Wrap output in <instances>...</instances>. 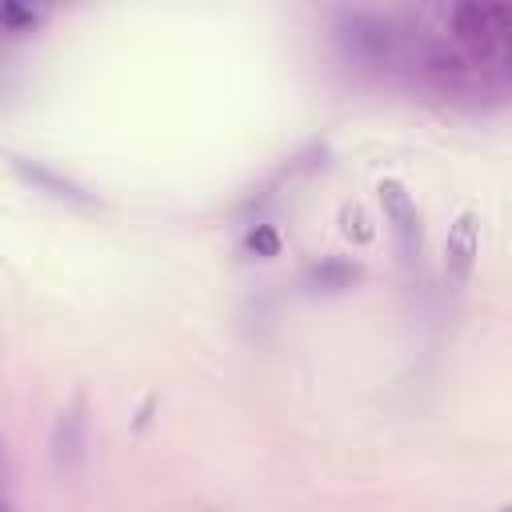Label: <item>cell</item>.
<instances>
[{
    "mask_svg": "<svg viewBox=\"0 0 512 512\" xmlns=\"http://www.w3.org/2000/svg\"><path fill=\"white\" fill-rule=\"evenodd\" d=\"M0 512H12V508H8V500H4V496H0Z\"/></svg>",
    "mask_w": 512,
    "mask_h": 512,
    "instance_id": "9",
    "label": "cell"
},
{
    "mask_svg": "<svg viewBox=\"0 0 512 512\" xmlns=\"http://www.w3.org/2000/svg\"><path fill=\"white\" fill-rule=\"evenodd\" d=\"M0 472H4V452H0Z\"/></svg>",
    "mask_w": 512,
    "mask_h": 512,
    "instance_id": "10",
    "label": "cell"
},
{
    "mask_svg": "<svg viewBox=\"0 0 512 512\" xmlns=\"http://www.w3.org/2000/svg\"><path fill=\"white\" fill-rule=\"evenodd\" d=\"M448 20H452L456 36H464V40H472L480 48H504L508 24H512L504 4H456L448 12Z\"/></svg>",
    "mask_w": 512,
    "mask_h": 512,
    "instance_id": "3",
    "label": "cell"
},
{
    "mask_svg": "<svg viewBox=\"0 0 512 512\" xmlns=\"http://www.w3.org/2000/svg\"><path fill=\"white\" fill-rule=\"evenodd\" d=\"M336 32H340V44L356 56V60H368V64H392L400 56V32L392 20L384 16H372V12H344L336 20Z\"/></svg>",
    "mask_w": 512,
    "mask_h": 512,
    "instance_id": "1",
    "label": "cell"
},
{
    "mask_svg": "<svg viewBox=\"0 0 512 512\" xmlns=\"http://www.w3.org/2000/svg\"><path fill=\"white\" fill-rule=\"evenodd\" d=\"M308 280L320 284V288H328V292H336V288H348L356 280V268H348V264H324V268H312Z\"/></svg>",
    "mask_w": 512,
    "mask_h": 512,
    "instance_id": "8",
    "label": "cell"
},
{
    "mask_svg": "<svg viewBox=\"0 0 512 512\" xmlns=\"http://www.w3.org/2000/svg\"><path fill=\"white\" fill-rule=\"evenodd\" d=\"M340 232L352 240V244H372V236H376V228H372V220H368V212L360 208V204H340Z\"/></svg>",
    "mask_w": 512,
    "mask_h": 512,
    "instance_id": "6",
    "label": "cell"
},
{
    "mask_svg": "<svg viewBox=\"0 0 512 512\" xmlns=\"http://www.w3.org/2000/svg\"><path fill=\"white\" fill-rule=\"evenodd\" d=\"M380 204H384V216L392 224V240H396V252L400 260L412 268L420 260V212H416V200L408 196V188L400 180H380L376 188Z\"/></svg>",
    "mask_w": 512,
    "mask_h": 512,
    "instance_id": "2",
    "label": "cell"
},
{
    "mask_svg": "<svg viewBox=\"0 0 512 512\" xmlns=\"http://www.w3.org/2000/svg\"><path fill=\"white\" fill-rule=\"evenodd\" d=\"M476 256H480V216L476 212H460L448 228V240H444V276L460 288L468 284L472 268H476Z\"/></svg>",
    "mask_w": 512,
    "mask_h": 512,
    "instance_id": "5",
    "label": "cell"
},
{
    "mask_svg": "<svg viewBox=\"0 0 512 512\" xmlns=\"http://www.w3.org/2000/svg\"><path fill=\"white\" fill-rule=\"evenodd\" d=\"M504 512H508V508H504Z\"/></svg>",
    "mask_w": 512,
    "mask_h": 512,
    "instance_id": "11",
    "label": "cell"
},
{
    "mask_svg": "<svg viewBox=\"0 0 512 512\" xmlns=\"http://www.w3.org/2000/svg\"><path fill=\"white\" fill-rule=\"evenodd\" d=\"M48 448H52L56 468H76L84 460V448H88V400H84V392H76L68 400V408L56 416V424L48 432Z\"/></svg>",
    "mask_w": 512,
    "mask_h": 512,
    "instance_id": "4",
    "label": "cell"
},
{
    "mask_svg": "<svg viewBox=\"0 0 512 512\" xmlns=\"http://www.w3.org/2000/svg\"><path fill=\"white\" fill-rule=\"evenodd\" d=\"M244 248L252 256H260V260H272V256H280V232L272 224H256V228H248Z\"/></svg>",
    "mask_w": 512,
    "mask_h": 512,
    "instance_id": "7",
    "label": "cell"
}]
</instances>
